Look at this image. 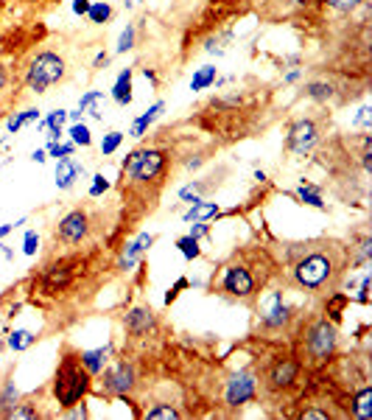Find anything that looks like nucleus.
<instances>
[{
  "instance_id": "f257e3e1",
  "label": "nucleus",
  "mask_w": 372,
  "mask_h": 420,
  "mask_svg": "<svg viewBox=\"0 0 372 420\" xmlns=\"http://www.w3.org/2000/svg\"><path fill=\"white\" fill-rule=\"evenodd\" d=\"M342 266L345 261L339 250L330 247V244H322V247H314V250H302L291 261V283L306 294H322L339 280V275L345 272Z\"/></svg>"
},
{
  "instance_id": "f03ea898",
  "label": "nucleus",
  "mask_w": 372,
  "mask_h": 420,
  "mask_svg": "<svg viewBox=\"0 0 372 420\" xmlns=\"http://www.w3.org/2000/svg\"><path fill=\"white\" fill-rule=\"evenodd\" d=\"M339 353V328L327 317H314L302 325L299 359L306 367H325Z\"/></svg>"
},
{
  "instance_id": "7ed1b4c3",
  "label": "nucleus",
  "mask_w": 372,
  "mask_h": 420,
  "mask_svg": "<svg viewBox=\"0 0 372 420\" xmlns=\"http://www.w3.org/2000/svg\"><path fill=\"white\" fill-rule=\"evenodd\" d=\"M90 390H92V375L82 367L79 356L76 353L62 356L53 375V401L59 404V409H71L82 404Z\"/></svg>"
},
{
  "instance_id": "20e7f679",
  "label": "nucleus",
  "mask_w": 372,
  "mask_h": 420,
  "mask_svg": "<svg viewBox=\"0 0 372 420\" xmlns=\"http://www.w3.org/2000/svg\"><path fill=\"white\" fill-rule=\"evenodd\" d=\"M168 168L165 149H134L123 160V183L129 185H154Z\"/></svg>"
},
{
  "instance_id": "39448f33",
  "label": "nucleus",
  "mask_w": 372,
  "mask_h": 420,
  "mask_svg": "<svg viewBox=\"0 0 372 420\" xmlns=\"http://www.w3.org/2000/svg\"><path fill=\"white\" fill-rule=\"evenodd\" d=\"M67 76V62L64 56H59L56 51H40L37 56H31L25 73H23V84L31 93H48L53 84H59Z\"/></svg>"
},
{
  "instance_id": "423d86ee",
  "label": "nucleus",
  "mask_w": 372,
  "mask_h": 420,
  "mask_svg": "<svg viewBox=\"0 0 372 420\" xmlns=\"http://www.w3.org/2000/svg\"><path fill=\"white\" fill-rule=\"evenodd\" d=\"M260 280L258 275L252 272L249 264H241V261H230L224 269H221V277H219V292L230 300H238V303H252L260 292Z\"/></svg>"
},
{
  "instance_id": "0eeeda50",
  "label": "nucleus",
  "mask_w": 372,
  "mask_h": 420,
  "mask_svg": "<svg viewBox=\"0 0 372 420\" xmlns=\"http://www.w3.org/2000/svg\"><path fill=\"white\" fill-rule=\"evenodd\" d=\"M260 393V375L252 367H241L224 378V390H221V401L227 409H244L247 404H252Z\"/></svg>"
},
{
  "instance_id": "6e6552de",
  "label": "nucleus",
  "mask_w": 372,
  "mask_h": 420,
  "mask_svg": "<svg viewBox=\"0 0 372 420\" xmlns=\"http://www.w3.org/2000/svg\"><path fill=\"white\" fill-rule=\"evenodd\" d=\"M306 370L302 359L297 353H280L275 356V362L266 367L263 373V387L269 393H288L291 387H297V381Z\"/></svg>"
},
{
  "instance_id": "1a4fd4ad",
  "label": "nucleus",
  "mask_w": 372,
  "mask_h": 420,
  "mask_svg": "<svg viewBox=\"0 0 372 420\" xmlns=\"http://www.w3.org/2000/svg\"><path fill=\"white\" fill-rule=\"evenodd\" d=\"M258 323L263 331H286L291 323H294V308L286 303V292L283 289H272L260 297V305H258Z\"/></svg>"
},
{
  "instance_id": "9d476101",
  "label": "nucleus",
  "mask_w": 372,
  "mask_h": 420,
  "mask_svg": "<svg viewBox=\"0 0 372 420\" xmlns=\"http://www.w3.org/2000/svg\"><path fill=\"white\" fill-rule=\"evenodd\" d=\"M98 375H101V393L115 395V398L132 395L140 384L138 367H134V362H129V359H118L115 364H107Z\"/></svg>"
},
{
  "instance_id": "9b49d317",
  "label": "nucleus",
  "mask_w": 372,
  "mask_h": 420,
  "mask_svg": "<svg viewBox=\"0 0 372 420\" xmlns=\"http://www.w3.org/2000/svg\"><path fill=\"white\" fill-rule=\"evenodd\" d=\"M90 233H92V219H90L87 210H82V207L67 210V213L59 219L56 230H53L56 241L67 244V247H76V244H84V241L90 238Z\"/></svg>"
},
{
  "instance_id": "f8f14e48",
  "label": "nucleus",
  "mask_w": 372,
  "mask_h": 420,
  "mask_svg": "<svg viewBox=\"0 0 372 420\" xmlns=\"http://www.w3.org/2000/svg\"><path fill=\"white\" fill-rule=\"evenodd\" d=\"M322 140V132H319V124L314 118H299L288 126V135H286V146L294 157H308Z\"/></svg>"
},
{
  "instance_id": "ddd939ff",
  "label": "nucleus",
  "mask_w": 372,
  "mask_h": 420,
  "mask_svg": "<svg viewBox=\"0 0 372 420\" xmlns=\"http://www.w3.org/2000/svg\"><path fill=\"white\" fill-rule=\"evenodd\" d=\"M123 331L132 339H149L157 331V314L151 305H132L123 314Z\"/></svg>"
},
{
  "instance_id": "4468645a",
  "label": "nucleus",
  "mask_w": 372,
  "mask_h": 420,
  "mask_svg": "<svg viewBox=\"0 0 372 420\" xmlns=\"http://www.w3.org/2000/svg\"><path fill=\"white\" fill-rule=\"evenodd\" d=\"M151 244H154V235L151 233H140L138 238H132L129 244H123V250L118 255V269L121 272H132L134 266H140L143 255L151 250Z\"/></svg>"
},
{
  "instance_id": "2eb2a0df",
  "label": "nucleus",
  "mask_w": 372,
  "mask_h": 420,
  "mask_svg": "<svg viewBox=\"0 0 372 420\" xmlns=\"http://www.w3.org/2000/svg\"><path fill=\"white\" fill-rule=\"evenodd\" d=\"M112 353H115V347H112V342H107L104 347H84V350H79L76 356H79L82 367L95 378L101 370L112 362Z\"/></svg>"
},
{
  "instance_id": "dca6fc26",
  "label": "nucleus",
  "mask_w": 372,
  "mask_h": 420,
  "mask_svg": "<svg viewBox=\"0 0 372 420\" xmlns=\"http://www.w3.org/2000/svg\"><path fill=\"white\" fill-rule=\"evenodd\" d=\"M162 113H165V101H162V98H157L149 110H143L138 118L132 121V126H129V132H126V135H129L132 140H140V137H146V135H149V129H151V126H154V124L162 118Z\"/></svg>"
},
{
  "instance_id": "f3484780",
  "label": "nucleus",
  "mask_w": 372,
  "mask_h": 420,
  "mask_svg": "<svg viewBox=\"0 0 372 420\" xmlns=\"http://www.w3.org/2000/svg\"><path fill=\"white\" fill-rule=\"evenodd\" d=\"M82 177H84V165L76 157L56 160V188L59 191H71Z\"/></svg>"
},
{
  "instance_id": "a211bd4d",
  "label": "nucleus",
  "mask_w": 372,
  "mask_h": 420,
  "mask_svg": "<svg viewBox=\"0 0 372 420\" xmlns=\"http://www.w3.org/2000/svg\"><path fill=\"white\" fill-rule=\"evenodd\" d=\"M76 110H82V115H90V118H95V121H104L107 93H104V90H87V93H82Z\"/></svg>"
},
{
  "instance_id": "6ab92c4d",
  "label": "nucleus",
  "mask_w": 372,
  "mask_h": 420,
  "mask_svg": "<svg viewBox=\"0 0 372 420\" xmlns=\"http://www.w3.org/2000/svg\"><path fill=\"white\" fill-rule=\"evenodd\" d=\"M221 213V207L219 202H208V199H196L188 205V210L182 213V222L185 224H193V222H210Z\"/></svg>"
},
{
  "instance_id": "aec40b11",
  "label": "nucleus",
  "mask_w": 372,
  "mask_h": 420,
  "mask_svg": "<svg viewBox=\"0 0 372 420\" xmlns=\"http://www.w3.org/2000/svg\"><path fill=\"white\" fill-rule=\"evenodd\" d=\"M132 76H134V70L132 67H123L121 73H118V79H115V84H112V93H110V98L118 104V107H129L132 104Z\"/></svg>"
},
{
  "instance_id": "412c9836",
  "label": "nucleus",
  "mask_w": 372,
  "mask_h": 420,
  "mask_svg": "<svg viewBox=\"0 0 372 420\" xmlns=\"http://www.w3.org/2000/svg\"><path fill=\"white\" fill-rule=\"evenodd\" d=\"M350 417L372 420V387L369 384H364V387L350 398Z\"/></svg>"
},
{
  "instance_id": "4be33fe9",
  "label": "nucleus",
  "mask_w": 372,
  "mask_h": 420,
  "mask_svg": "<svg viewBox=\"0 0 372 420\" xmlns=\"http://www.w3.org/2000/svg\"><path fill=\"white\" fill-rule=\"evenodd\" d=\"M216 82H219V67L216 65H201V67L193 70V76H190V90L193 93L210 90Z\"/></svg>"
},
{
  "instance_id": "5701e85b",
  "label": "nucleus",
  "mask_w": 372,
  "mask_h": 420,
  "mask_svg": "<svg viewBox=\"0 0 372 420\" xmlns=\"http://www.w3.org/2000/svg\"><path fill=\"white\" fill-rule=\"evenodd\" d=\"M6 345H9V350H14V353H25V350H31L34 345H37V334L28 331V328H12L9 336H6Z\"/></svg>"
},
{
  "instance_id": "b1692460",
  "label": "nucleus",
  "mask_w": 372,
  "mask_h": 420,
  "mask_svg": "<svg viewBox=\"0 0 372 420\" xmlns=\"http://www.w3.org/2000/svg\"><path fill=\"white\" fill-rule=\"evenodd\" d=\"M294 196H297V202H302V205H308V207H317V210H325V207H327V205H325V199H322V191H319L317 185L306 183V180H302V183L297 185Z\"/></svg>"
},
{
  "instance_id": "393cba45",
  "label": "nucleus",
  "mask_w": 372,
  "mask_h": 420,
  "mask_svg": "<svg viewBox=\"0 0 372 420\" xmlns=\"http://www.w3.org/2000/svg\"><path fill=\"white\" fill-rule=\"evenodd\" d=\"M40 118H42V110H37V107L20 110V113L9 115V121H6V132H9V135H17L23 126H28V124H37Z\"/></svg>"
},
{
  "instance_id": "a878e982",
  "label": "nucleus",
  "mask_w": 372,
  "mask_h": 420,
  "mask_svg": "<svg viewBox=\"0 0 372 420\" xmlns=\"http://www.w3.org/2000/svg\"><path fill=\"white\" fill-rule=\"evenodd\" d=\"M306 95L308 98H314V101H330V98H336V87L330 84V82H322V79H314V82H306Z\"/></svg>"
},
{
  "instance_id": "bb28decb",
  "label": "nucleus",
  "mask_w": 372,
  "mask_h": 420,
  "mask_svg": "<svg viewBox=\"0 0 372 420\" xmlns=\"http://www.w3.org/2000/svg\"><path fill=\"white\" fill-rule=\"evenodd\" d=\"M20 401V390H17V384L14 381H6L3 387H0V415H9V409H14Z\"/></svg>"
},
{
  "instance_id": "cd10ccee",
  "label": "nucleus",
  "mask_w": 372,
  "mask_h": 420,
  "mask_svg": "<svg viewBox=\"0 0 372 420\" xmlns=\"http://www.w3.org/2000/svg\"><path fill=\"white\" fill-rule=\"evenodd\" d=\"M110 17H112V6L107 3V0H92L90 12H87V20L92 25H104V23H110Z\"/></svg>"
},
{
  "instance_id": "c85d7f7f",
  "label": "nucleus",
  "mask_w": 372,
  "mask_h": 420,
  "mask_svg": "<svg viewBox=\"0 0 372 420\" xmlns=\"http://www.w3.org/2000/svg\"><path fill=\"white\" fill-rule=\"evenodd\" d=\"M67 135H71V140H73L76 146H82V149H90L92 146V132H90V126L84 121L71 124V126H67Z\"/></svg>"
},
{
  "instance_id": "c756f323",
  "label": "nucleus",
  "mask_w": 372,
  "mask_h": 420,
  "mask_svg": "<svg viewBox=\"0 0 372 420\" xmlns=\"http://www.w3.org/2000/svg\"><path fill=\"white\" fill-rule=\"evenodd\" d=\"M146 420H174V417H182V412L174 406V404H154L143 412Z\"/></svg>"
},
{
  "instance_id": "7c9ffc66",
  "label": "nucleus",
  "mask_w": 372,
  "mask_h": 420,
  "mask_svg": "<svg viewBox=\"0 0 372 420\" xmlns=\"http://www.w3.org/2000/svg\"><path fill=\"white\" fill-rule=\"evenodd\" d=\"M210 185L205 183V180H190V183H185L179 191H177V196H179V202H196V199H201V194H205Z\"/></svg>"
},
{
  "instance_id": "2f4dec72",
  "label": "nucleus",
  "mask_w": 372,
  "mask_h": 420,
  "mask_svg": "<svg viewBox=\"0 0 372 420\" xmlns=\"http://www.w3.org/2000/svg\"><path fill=\"white\" fill-rule=\"evenodd\" d=\"M177 250H179V255L185 258V261H199L201 258V247H199V241L193 238V235H179L177 238Z\"/></svg>"
},
{
  "instance_id": "473e14b6",
  "label": "nucleus",
  "mask_w": 372,
  "mask_h": 420,
  "mask_svg": "<svg viewBox=\"0 0 372 420\" xmlns=\"http://www.w3.org/2000/svg\"><path fill=\"white\" fill-rule=\"evenodd\" d=\"M123 137H126V135H123V132H118V129L107 132L104 137H101V146H98V149H101V157H112V154H115V152L123 146Z\"/></svg>"
},
{
  "instance_id": "72a5a7b5",
  "label": "nucleus",
  "mask_w": 372,
  "mask_h": 420,
  "mask_svg": "<svg viewBox=\"0 0 372 420\" xmlns=\"http://www.w3.org/2000/svg\"><path fill=\"white\" fill-rule=\"evenodd\" d=\"M134 43H138V25H134V23H126V28L121 31V37H118L115 54H129V51L134 48Z\"/></svg>"
},
{
  "instance_id": "f704fd0d",
  "label": "nucleus",
  "mask_w": 372,
  "mask_h": 420,
  "mask_svg": "<svg viewBox=\"0 0 372 420\" xmlns=\"http://www.w3.org/2000/svg\"><path fill=\"white\" fill-rule=\"evenodd\" d=\"M76 143L73 140H56V143H45V152H48V157H53V160H64V157H73L76 154Z\"/></svg>"
},
{
  "instance_id": "c9c22d12",
  "label": "nucleus",
  "mask_w": 372,
  "mask_h": 420,
  "mask_svg": "<svg viewBox=\"0 0 372 420\" xmlns=\"http://www.w3.org/2000/svg\"><path fill=\"white\" fill-rule=\"evenodd\" d=\"M6 417H9V420H34V417H40V409L34 406V404H20V401H17V406L9 409Z\"/></svg>"
},
{
  "instance_id": "e433bc0d",
  "label": "nucleus",
  "mask_w": 372,
  "mask_h": 420,
  "mask_svg": "<svg viewBox=\"0 0 372 420\" xmlns=\"http://www.w3.org/2000/svg\"><path fill=\"white\" fill-rule=\"evenodd\" d=\"M364 3H367V0H325V6L333 9V12H339V14H353Z\"/></svg>"
},
{
  "instance_id": "4c0bfd02",
  "label": "nucleus",
  "mask_w": 372,
  "mask_h": 420,
  "mask_svg": "<svg viewBox=\"0 0 372 420\" xmlns=\"http://www.w3.org/2000/svg\"><path fill=\"white\" fill-rule=\"evenodd\" d=\"M107 191H110V180L104 177V174H92L90 188H87V196H90V199H98V196H104Z\"/></svg>"
},
{
  "instance_id": "58836bf2",
  "label": "nucleus",
  "mask_w": 372,
  "mask_h": 420,
  "mask_svg": "<svg viewBox=\"0 0 372 420\" xmlns=\"http://www.w3.org/2000/svg\"><path fill=\"white\" fill-rule=\"evenodd\" d=\"M37 253H40V235H37V230H25V235H23V255L34 258Z\"/></svg>"
},
{
  "instance_id": "ea45409f",
  "label": "nucleus",
  "mask_w": 372,
  "mask_h": 420,
  "mask_svg": "<svg viewBox=\"0 0 372 420\" xmlns=\"http://www.w3.org/2000/svg\"><path fill=\"white\" fill-rule=\"evenodd\" d=\"M224 43H230V34H224V37H210V40L205 43V51H208V54L221 56V54L227 51V45H224Z\"/></svg>"
},
{
  "instance_id": "a19ab883",
  "label": "nucleus",
  "mask_w": 372,
  "mask_h": 420,
  "mask_svg": "<svg viewBox=\"0 0 372 420\" xmlns=\"http://www.w3.org/2000/svg\"><path fill=\"white\" fill-rule=\"evenodd\" d=\"M353 126L356 129H369L372 126V107H361L356 113V118H353Z\"/></svg>"
},
{
  "instance_id": "79ce46f5",
  "label": "nucleus",
  "mask_w": 372,
  "mask_h": 420,
  "mask_svg": "<svg viewBox=\"0 0 372 420\" xmlns=\"http://www.w3.org/2000/svg\"><path fill=\"white\" fill-rule=\"evenodd\" d=\"M369 286H372V275L367 272V275L361 277V286H358V294H356V300H358L361 305H369Z\"/></svg>"
},
{
  "instance_id": "37998d69",
  "label": "nucleus",
  "mask_w": 372,
  "mask_h": 420,
  "mask_svg": "<svg viewBox=\"0 0 372 420\" xmlns=\"http://www.w3.org/2000/svg\"><path fill=\"white\" fill-rule=\"evenodd\" d=\"M188 286H190V280H188V277H179L177 283H174L171 289H168V294H165V305H171V303L179 297V292H182V289H188Z\"/></svg>"
},
{
  "instance_id": "c03bdc74",
  "label": "nucleus",
  "mask_w": 372,
  "mask_h": 420,
  "mask_svg": "<svg viewBox=\"0 0 372 420\" xmlns=\"http://www.w3.org/2000/svg\"><path fill=\"white\" fill-rule=\"evenodd\" d=\"M188 235H193L196 241L208 238V235H210V224H208V222H193V224H190V230H188Z\"/></svg>"
},
{
  "instance_id": "a18cd8bd",
  "label": "nucleus",
  "mask_w": 372,
  "mask_h": 420,
  "mask_svg": "<svg viewBox=\"0 0 372 420\" xmlns=\"http://www.w3.org/2000/svg\"><path fill=\"white\" fill-rule=\"evenodd\" d=\"M299 417H302V420H327L330 412H325V409H302Z\"/></svg>"
},
{
  "instance_id": "49530a36",
  "label": "nucleus",
  "mask_w": 372,
  "mask_h": 420,
  "mask_svg": "<svg viewBox=\"0 0 372 420\" xmlns=\"http://www.w3.org/2000/svg\"><path fill=\"white\" fill-rule=\"evenodd\" d=\"M90 3H92V0H73V14L76 17H87V12H90Z\"/></svg>"
},
{
  "instance_id": "de8ad7c7",
  "label": "nucleus",
  "mask_w": 372,
  "mask_h": 420,
  "mask_svg": "<svg viewBox=\"0 0 372 420\" xmlns=\"http://www.w3.org/2000/svg\"><path fill=\"white\" fill-rule=\"evenodd\" d=\"M110 67V54H95V59H92V70H107Z\"/></svg>"
},
{
  "instance_id": "09e8293b",
  "label": "nucleus",
  "mask_w": 372,
  "mask_h": 420,
  "mask_svg": "<svg viewBox=\"0 0 372 420\" xmlns=\"http://www.w3.org/2000/svg\"><path fill=\"white\" fill-rule=\"evenodd\" d=\"M31 160L42 165V163H48V152H45V149H34V152H31Z\"/></svg>"
},
{
  "instance_id": "8fccbe9b",
  "label": "nucleus",
  "mask_w": 372,
  "mask_h": 420,
  "mask_svg": "<svg viewBox=\"0 0 372 420\" xmlns=\"http://www.w3.org/2000/svg\"><path fill=\"white\" fill-rule=\"evenodd\" d=\"M299 76H302V70H288V73L283 76V82L286 84H294V82H299Z\"/></svg>"
},
{
  "instance_id": "3c124183",
  "label": "nucleus",
  "mask_w": 372,
  "mask_h": 420,
  "mask_svg": "<svg viewBox=\"0 0 372 420\" xmlns=\"http://www.w3.org/2000/svg\"><path fill=\"white\" fill-rule=\"evenodd\" d=\"M14 230H17V224H14V222H12V224H0V241H3L6 235H12Z\"/></svg>"
},
{
  "instance_id": "603ef678",
  "label": "nucleus",
  "mask_w": 372,
  "mask_h": 420,
  "mask_svg": "<svg viewBox=\"0 0 372 420\" xmlns=\"http://www.w3.org/2000/svg\"><path fill=\"white\" fill-rule=\"evenodd\" d=\"M64 129H48V143H56V140H62Z\"/></svg>"
},
{
  "instance_id": "864d4df0",
  "label": "nucleus",
  "mask_w": 372,
  "mask_h": 420,
  "mask_svg": "<svg viewBox=\"0 0 372 420\" xmlns=\"http://www.w3.org/2000/svg\"><path fill=\"white\" fill-rule=\"evenodd\" d=\"M6 84H9V70L0 65V90H6Z\"/></svg>"
},
{
  "instance_id": "5fc2aeb1",
  "label": "nucleus",
  "mask_w": 372,
  "mask_h": 420,
  "mask_svg": "<svg viewBox=\"0 0 372 420\" xmlns=\"http://www.w3.org/2000/svg\"><path fill=\"white\" fill-rule=\"evenodd\" d=\"M143 0H123V9H138Z\"/></svg>"
},
{
  "instance_id": "6e6d98bb",
  "label": "nucleus",
  "mask_w": 372,
  "mask_h": 420,
  "mask_svg": "<svg viewBox=\"0 0 372 420\" xmlns=\"http://www.w3.org/2000/svg\"><path fill=\"white\" fill-rule=\"evenodd\" d=\"M143 76H146L151 84H157V73H154V70H149V67H146V70H143Z\"/></svg>"
},
{
  "instance_id": "4d7b16f0",
  "label": "nucleus",
  "mask_w": 372,
  "mask_h": 420,
  "mask_svg": "<svg viewBox=\"0 0 372 420\" xmlns=\"http://www.w3.org/2000/svg\"><path fill=\"white\" fill-rule=\"evenodd\" d=\"M255 180H258V183H266V171L258 168V171H255Z\"/></svg>"
}]
</instances>
